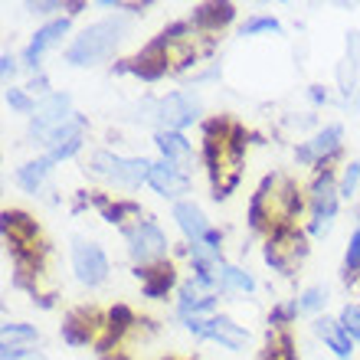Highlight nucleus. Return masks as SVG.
<instances>
[{
	"label": "nucleus",
	"mask_w": 360,
	"mask_h": 360,
	"mask_svg": "<svg viewBox=\"0 0 360 360\" xmlns=\"http://www.w3.org/2000/svg\"><path fill=\"white\" fill-rule=\"evenodd\" d=\"M7 105L17 108V112H37V105L30 102V95L20 92V89H7Z\"/></svg>",
	"instance_id": "393cba45"
},
{
	"label": "nucleus",
	"mask_w": 360,
	"mask_h": 360,
	"mask_svg": "<svg viewBox=\"0 0 360 360\" xmlns=\"http://www.w3.org/2000/svg\"><path fill=\"white\" fill-rule=\"evenodd\" d=\"M200 338H210V341L223 344L226 351H239L243 344H246V331H243V324H236L233 318H223V314H213L203 321V334Z\"/></svg>",
	"instance_id": "9d476101"
},
{
	"label": "nucleus",
	"mask_w": 360,
	"mask_h": 360,
	"mask_svg": "<svg viewBox=\"0 0 360 360\" xmlns=\"http://www.w3.org/2000/svg\"><path fill=\"white\" fill-rule=\"evenodd\" d=\"M252 33H282V23L275 17H256L243 27V37H252Z\"/></svg>",
	"instance_id": "aec40b11"
},
{
	"label": "nucleus",
	"mask_w": 360,
	"mask_h": 360,
	"mask_svg": "<svg viewBox=\"0 0 360 360\" xmlns=\"http://www.w3.org/2000/svg\"><path fill=\"white\" fill-rule=\"evenodd\" d=\"M314 331H318V338H324V344H328L341 360H351V344L354 341L347 338V331H344L338 321H331V318H318V321H314Z\"/></svg>",
	"instance_id": "ddd939ff"
},
{
	"label": "nucleus",
	"mask_w": 360,
	"mask_h": 360,
	"mask_svg": "<svg viewBox=\"0 0 360 360\" xmlns=\"http://www.w3.org/2000/svg\"><path fill=\"white\" fill-rule=\"evenodd\" d=\"M158 118L167 124V131H180L200 118V102L193 92H171L167 98L158 102Z\"/></svg>",
	"instance_id": "423d86ee"
},
{
	"label": "nucleus",
	"mask_w": 360,
	"mask_h": 360,
	"mask_svg": "<svg viewBox=\"0 0 360 360\" xmlns=\"http://www.w3.org/2000/svg\"><path fill=\"white\" fill-rule=\"evenodd\" d=\"M338 197H341V187H334V177L328 171L318 174L311 187V213H314V223H311V233H321L328 229V223L334 219L338 213Z\"/></svg>",
	"instance_id": "0eeeda50"
},
{
	"label": "nucleus",
	"mask_w": 360,
	"mask_h": 360,
	"mask_svg": "<svg viewBox=\"0 0 360 360\" xmlns=\"http://www.w3.org/2000/svg\"><path fill=\"white\" fill-rule=\"evenodd\" d=\"M236 17V7L233 4H207V7H197L193 13V23L197 27H223Z\"/></svg>",
	"instance_id": "f3484780"
},
{
	"label": "nucleus",
	"mask_w": 360,
	"mask_h": 360,
	"mask_svg": "<svg viewBox=\"0 0 360 360\" xmlns=\"http://www.w3.org/2000/svg\"><path fill=\"white\" fill-rule=\"evenodd\" d=\"M59 7H63V4H33L37 13H53V10H59Z\"/></svg>",
	"instance_id": "cd10ccee"
},
{
	"label": "nucleus",
	"mask_w": 360,
	"mask_h": 360,
	"mask_svg": "<svg viewBox=\"0 0 360 360\" xmlns=\"http://www.w3.org/2000/svg\"><path fill=\"white\" fill-rule=\"evenodd\" d=\"M148 184H151V187L158 190L161 197H177V193H187V187H190L187 174L180 171L177 164H171V161H158V164H151Z\"/></svg>",
	"instance_id": "1a4fd4ad"
},
{
	"label": "nucleus",
	"mask_w": 360,
	"mask_h": 360,
	"mask_svg": "<svg viewBox=\"0 0 360 360\" xmlns=\"http://www.w3.org/2000/svg\"><path fill=\"white\" fill-rule=\"evenodd\" d=\"M174 219H177V226L180 233L190 239V243H200V239H207L210 236V223L207 217H203V210L197 207V203H177L174 207Z\"/></svg>",
	"instance_id": "f8f14e48"
},
{
	"label": "nucleus",
	"mask_w": 360,
	"mask_h": 360,
	"mask_svg": "<svg viewBox=\"0 0 360 360\" xmlns=\"http://www.w3.org/2000/svg\"><path fill=\"white\" fill-rule=\"evenodd\" d=\"M138 278L144 282V295H148V298H161V295H167V288L174 285V278H177V275H174V266L161 262V266L138 272Z\"/></svg>",
	"instance_id": "4468645a"
},
{
	"label": "nucleus",
	"mask_w": 360,
	"mask_h": 360,
	"mask_svg": "<svg viewBox=\"0 0 360 360\" xmlns=\"http://www.w3.org/2000/svg\"><path fill=\"white\" fill-rule=\"evenodd\" d=\"M338 324L347 331L351 341H360V308L357 304H347V308L341 311V318H338Z\"/></svg>",
	"instance_id": "6ab92c4d"
},
{
	"label": "nucleus",
	"mask_w": 360,
	"mask_h": 360,
	"mask_svg": "<svg viewBox=\"0 0 360 360\" xmlns=\"http://www.w3.org/2000/svg\"><path fill=\"white\" fill-rule=\"evenodd\" d=\"M124 236H128V249H131V256L141 262V266H151L158 259L167 252V236L161 233L158 223L151 219H138L134 226L124 229Z\"/></svg>",
	"instance_id": "20e7f679"
},
{
	"label": "nucleus",
	"mask_w": 360,
	"mask_h": 360,
	"mask_svg": "<svg viewBox=\"0 0 360 360\" xmlns=\"http://www.w3.org/2000/svg\"><path fill=\"white\" fill-rule=\"evenodd\" d=\"M311 98H314V102H324V98H328V92H321V86H311Z\"/></svg>",
	"instance_id": "c85d7f7f"
},
{
	"label": "nucleus",
	"mask_w": 360,
	"mask_h": 360,
	"mask_svg": "<svg viewBox=\"0 0 360 360\" xmlns=\"http://www.w3.org/2000/svg\"><path fill=\"white\" fill-rule=\"evenodd\" d=\"M357 184H360V164H347L344 167V180H341V197H354Z\"/></svg>",
	"instance_id": "b1692460"
},
{
	"label": "nucleus",
	"mask_w": 360,
	"mask_h": 360,
	"mask_svg": "<svg viewBox=\"0 0 360 360\" xmlns=\"http://www.w3.org/2000/svg\"><path fill=\"white\" fill-rule=\"evenodd\" d=\"M92 174L115 184V187H138L151 174V161H144V158H118L112 151H95Z\"/></svg>",
	"instance_id": "f03ea898"
},
{
	"label": "nucleus",
	"mask_w": 360,
	"mask_h": 360,
	"mask_svg": "<svg viewBox=\"0 0 360 360\" xmlns=\"http://www.w3.org/2000/svg\"><path fill=\"white\" fill-rule=\"evenodd\" d=\"M154 141H158V148H161L164 161H171V164L190 161V154H193L190 141L180 131H158V138H154Z\"/></svg>",
	"instance_id": "2eb2a0df"
},
{
	"label": "nucleus",
	"mask_w": 360,
	"mask_h": 360,
	"mask_svg": "<svg viewBox=\"0 0 360 360\" xmlns=\"http://www.w3.org/2000/svg\"><path fill=\"white\" fill-rule=\"evenodd\" d=\"M217 278H219V292H229V288L252 292V288H256V282H252L249 272H243V269H236V266H223V262H219V269H217Z\"/></svg>",
	"instance_id": "a211bd4d"
},
{
	"label": "nucleus",
	"mask_w": 360,
	"mask_h": 360,
	"mask_svg": "<svg viewBox=\"0 0 360 360\" xmlns=\"http://www.w3.org/2000/svg\"><path fill=\"white\" fill-rule=\"evenodd\" d=\"M72 269H76V278L82 285H102L108 278V259L95 243L86 239H76L72 243Z\"/></svg>",
	"instance_id": "39448f33"
},
{
	"label": "nucleus",
	"mask_w": 360,
	"mask_h": 360,
	"mask_svg": "<svg viewBox=\"0 0 360 360\" xmlns=\"http://www.w3.org/2000/svg\"><path fill=\"white\" fill-rule=\"evenodd\" d=\"M69 118H72V98H69V92H49L37 102L30 131H33V138H49V134L56 131V128H63Z\"/></svg>",
	"instance_id": "7ed1b4c3"
},
{
	"label": "nucleus",
	"mask_w": 360,
	"mask_h": 360,
	"mask_svg": "<svg viewBox=\"0 0 360 360\" xmlns=\"http://www.w3.org/2000/svg\"><path fill=\"white\" fill-rule=\"evenodd\" d=\"M66 33H69V17L53 20V23H46L43 30H37V33H33V39H30V46L23 49V63H27V66H33V69H39V56H43L49 46H56Z\"/></svg>",
	"instance_id": "6e6552de"
},
{
	"label": "nucleus",
	"mask_w": 360,
	"mask_h": 360,
	"mask_svg": "<svg viewBox=\"0 0 360 360\" xmlns=\"http://www.w3.org/2000/svg\"><path fill=\"white\" fill-rule=\"evenodd\" d=\"M344 269H347V275L360 272V226L351 236V246H347V256H344Z\"/></svg>",
	"instance_id": "5701e85b"
},
{
	"label": "nucleus",
	"mask_w": 360,
	"mask_h": 360,
	"mask_svg": "<svg viewBox=\"0 0 360 360\" xmlns=\"http://www.w3.org/2000/svg\"><path fill=\"white\" fill-rule=\"evenodd\" d=\"M0 63H4V79H10L13 72H17V59L10 56V53H4V59H0Z\"/></svg>",
	"instance_id": "a878e982"
},
{
	"label": "nucleus",
	"mask_w": 360,
	"mask_h": 360,
	"mask_svg": "<svg viewBox=\"0 0 360 360\" xmlns=\"http://www.w3.org/2000/svg\"><path fill=\"white\" fill-rule=\"evenodd\" d=\"M324 304H328V292L324 288H308L302 295V302H298V311H321Z\"/></svg>",
	"instance_id": "412c9836"
},
{
	"label": "nucleus",
	"mask_w": 360,
	"mask_h": 360,
	"mask_svg": "<svg viewBox=\"0 0 360 360\" xmlns=\"http://www.w3.org/2000/svg\"><path fill=\"white\" fill-rule=\"evenodd\" d=\"M341 124H328L324 131H318L314 134V141L311 144H304V148H298L295 151V158L302 164H308V161H328L331 154H338L341 151Z\"/></svg>",
	"instance_id": "9b49d317"
},
{
	"label": "nucleus",
	"mask_w": 360,
	"mask_h": 360,
	"mask_svg": "<svg viewBox=\"0 0 360 360\" xmlns=\"http://www.w3.org/2000/svg\"><path fill=\"white\" fill-rule=\"evenodd\" d=\"M128 30L124 17H108L92 23L89 30H82L66 49V63L69 66H95L115 53V46L122 43V33Z\"/></svg>",
	"instance_id": "f257e3e1"
},
{
	"label": "nucleus",
	"mask_w": 360,
	"mask_h": 360,
	"mask_svg": "<svg viewBox=\"0 0 360 360\" xmlns=\"http://www.w3.org/2000/svg\"><path fill=\"white\" fill-rule=\"evenodd\" d=\"M10 341H37V328H30V324H4V344Z\"/></svg>",
	"instance_id": "4be33fe9"
},
{
	"label": "nucleus",
	"mask_w": 360,
	"mask_h": 360,
	"mask_svg": "<svg viewBox=\"0 0 360 360\" xmlns=\"http://www.w3.org/2000/svg\"><path fill=\"white\" fill-rule=\"evenodd\" d=\"M49 167H53V158H49V154H43L39 161H30V164H23V167H20V171H17V184L27 190V193H37L39 184L46 180Z\"/></svg>",
	"instance_id": "dca6fc26"
},
{
	"label": "nucleus",
	"mask_w": 360,
	"mask_h": 360,
	"mask_svg": "<svg viewBox=\"0 0 360 360\" xmlns=\"http://www.w3.org/2000/svg\"><path fill=\"white\" fill-rule=\"evenodd\" d=\"M30 92H46V76H37V79H33V82H30Z\"/></svg>",
	"instance_id": "bb28decb"
}]
</instances>
